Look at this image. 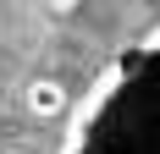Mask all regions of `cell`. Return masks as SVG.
Instances as JSON below:
<instances>
[{
    "instance_id": "cell-1",
    "label": "cell",
    "mask_w": 160,
    "mask_h": 154,
    "mask_svg": "<svg viewBox=\"0 0 160 154\" xmlns=\"http://www.w3.org/2000/svg\"><path fill=\"white\" fill-rule=\"evenodd\" d=\"M61 154H160V22L111 55Z\"/></svg>"
},
{
    "instance_id": "cell-2",
    "label": "cell",
    "mask_w": 160,
    "mask_h": 154,
    "mask_svg": "<svg viewBox=\"0 0 160 154\" xmlns=\"http://www.w3.org/2000/svg\"><path fill=\"white\" fill-rule=\"evenodd\" d=\"M22 105H28L33 116H61L66 110V88L55 83V77H33L28 88H22Z\"/></svg>"
}]
</instances>
